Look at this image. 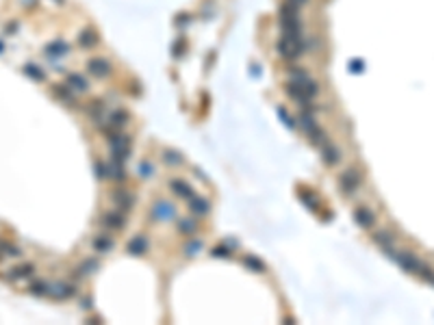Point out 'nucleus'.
<instances>
[{"mask_svg": "<svg viewBox=\"0 0 434 325\" xmlns=\"http://www.w3.org/2000/svg\"><path fill=\"white\" fill-rule=\"evenodd\" d=\"M304 50H306V41L302 39V35H284L280 39V55L289 59V61H295Z\"/></svg>", "mask_w": 434, "mask_h": 325, "instance_id": "f257e3e1", "label": "nucleus"}, {"mask_svg": "<svg viewBox=\"0 0 434 325\" xmlns=\"http://www.w3.org/2000/svg\"><path fill=\"white\" fill-rule=\"evenodd\" d=\"M360 185H362V174L356 167H349L339 176V189L346 195H354L360 189Z\"/></svg>", "mask_w": 434, "mask_h": 325, "instance_id": "f03ea898", "label": "nucleus"}, {"mask_svg": "<svg viewBox=\"0 0 434 325\" xmlns=\"http://www.w3.org/2000/svg\"><path fill=\"white\" fill-rule=\"evenodd\" d=\"M100 226L109 232H120L126 226V215H124V210H109L100 217Z\"/></svg>", "mask_w": 434, "mask_h": 325, "instance_id": "7ed1b4c3", "label": "nucleus"}, {"mask_svg": "<svg viewBox=\"0 0 434 325\" xmlns=\"http://www.w3.org/2000/svg\"><path fill=\"white\" fill-rule=\"evenodd\" d=\"M395 258H397V262L402 264L406 271H410V273H419L421 271V267H424V262L415 256V254H410V252H402V254H395Z\"/></svg>", "mask_w": 434, "mask_h": 325, "instance_id": "20e7f679", "label": "nucleus"}, {"mask_svg": "<svg viewBox=\"0 0 434 325\" xmlns=\"http://www.w3.org/2000/svg\"><path fill=\"white\" fill-rule=\"evenodd\" d=\"M354 219L360 228H373V223H376V212L371 208H367V206H358V208L354 210Z\"/></svg>", "mask_w": 434, "mask_h": 325, "instance_id": "39448f33", "label": "nucleus"}, {"mask_svg": "<svg viewBox=\"0 0 434 325\" xmlns=\"http://www.w3.org/2000/svg\"><path fill=\"white\" fill-rule=\"evenodd\" d=\"M322 150V158H324V163L328 165V167H335V165H339V161H341V150L335 145V143H326V145H322L319 147Z\"/></svg>", "mask_w": 434, "mask_h": 325, "instance_id": "423d86ee", "label": "nucleus"}, {"mask_svg": "<svg viewBox=\"0 0 434 325\" xmlns=\"http://www.w3.org/2000/svg\"><path fill=\"white\" fill-rule=\"evenodd\" d=\"M76 293V288L72 284H68V282H57V284H50V293L55 299H68L72 297V295Z\"/></svg>", "mask_w": 434, "mask_h": 325, "instance_id": "0eeeda50", "label": "nucleus"}, {"mask_svg": "<svg viewBox=\"0 0 434 325\" xmlns=\"http://www.w3.org/2000/svg\"><path fill=\"white\" fill-rule=\"evenodd\" d=\"M89 72H91L93 76H98V78L109 76L111 74V63L106 61V59H93V61H89Z\"/></svg>", "mask_w": 434, "mask_h": 325, "instance_id": "6e6552de", "label": "nucleus"}, {"mask_svg": "<svg viewBox=\"0 0 434 325\" xmlns=\"http://www.w3.org/2000/svg\"><path fill=\"white\" fill-rule=\"evenodd\" d=\"M35 273V264H31V262H24V264H17V267H13L9 271V280H24V277H31Z\"/></svg>", "mask_w": 434, "mask_h": 325, "instance_id": "1a4fd4ad", "label": "nucleus"}, {"mask_svg": "<svg viewBox=\"0 0 434 325\" xmlns=\"http://www.w3.org/2000/svg\"><path fill=\"white\" fill-rule=\"evenodd\" d=\"M113 202L120 206L122 210H128L135 206V197L128 191H120V189H117V191H113Z\"/></svg>", "mask_w": 434, "mask_h": 325, "instance_id": "9d476101", "label": "nucleus"}, {"mask_svg": "<svg viewBox=\"0 0 434 325\" xmlns=\"http://www.w3.org/2000/svg\"><path fill=\"white\" fill-rule=\"evenodd\" d=\"M170 189L178 195V197H182V199H191V197H193V189L189 187L185 180H172Z\"/></svg>", "mask_w": 434, "mask_h": 325, "instance_id": "9b49d317", "label": "nucleus"}, {"mask_svg": "<svg viewBox=\"0 0 434 325\" xmlns=\"http://www.w3.org/2000/svg\"><path fill=\"white\" fill-rule=\"evenodd\" d=\"M148 247H150L148 239L139 234V236H135V239L128 243V252H130V254H135V256H144V254L148 252Z\"/></svg>", "mask_w": 434, "mask_h": 325, "instance_id": "f8f14e48", "label": "nucleus"}, {"mask_svg": "<svg viewBox=\"0 0 434 325\" xmlns=\"http://www.w3.org/2000/svg\"><path fill=\"white\" fill-rule=\"evenodd\" d=\"M189 210L195 212L198 217H204V215H209L211 204L206 202L204 197H191V202H189Z\"/></svg>", "mask_w": 434, "mask_h": 325, "instance_id": "ddd939ff", "label": "nucleus"}, {"mask_svg": "<svg viewBox=\"0 0 434 325\" xmlns=\"http://www.w3.org/2000/svg\"><path fill=\"white\" fill-rule=\"evenodd\" d=\"M68 85L72 87L74 91H79V93L89 89V80L85 78V76H81V74H70L68 76Z\"/></svg>", "mask_w": 434, "mask_h": 325, "instance_id": "4468645a", "label": "nucleus"}, {"mask_svg": "<svg viewBox=\"0 0 434 325\" xmlns=\"http://www.w3.org/2000/svg\"><path fill=\"white\" fill-rule=\"evenodd\" d=\"M111 247H113V236H109V234H98L96 239H93V250L100 254L109 252Z\"/></svg>", "mask_w": 434, "mask_h": 325, "instance_id": "2eb2a0df", "label": "nucleus"}, {"mask_svg": "<svg viewBox=\"0 0 434 325\" xmlns=\"http://www.w3.org/2000/svg\"><path fill=\"white\" fill-rule=\"evenodd\" d=\"M373 241L382 247L384 252H389V256H391V252H393V239L389 236V232H384V230H380V232H376L373 234Z\"/></svg>", "mask_w": 434, "mask_h": 325, "instance_id": "dca6fc26", "label": "nucleus"}, {"mask_svg": "<svg viewBox=\"0 0 434 325\" xmlns=\"http://www.w3.org/2000/svg\"><path fill=\"white\" fill-rule=\"evenodd\" d=\"M52 91H55V96L59 98V100H63V102H68V104H74L76 100H74V93L68 89V87H61V85H55L52 87Z\"/></svg>", "mask_w": 434, "mask_h": 325, "instance_id": "f3484780", "label": "nucleus"}, {"mask_svg": "<svg viewBox=\"0 0 434 325\" xmlns=\"http://www.w3.org/2000/svg\"><path fill=\"white\" fill-rule=\"evenodd\" d=\"M102 109H104V102H102V100H98V102H91V104L87 106V113H89L91 120L100 122V117H102Z\"/></svg>", "mask_w": 434, "mask_h": 325, "instance_id": "a211bd4d", "label": "nucleus"}, {"mask_svg": "<svg viewBox=\"0 0 434 325\" xmlns=\"http://www.w3.org/2000/svg\"><path fill=\"white\" fill-rule=\"evenodd\" d=\"M20 250H17L15 245H11V243H7V241H0V256H11V258H17L20 256Z\"/></svg>", "mask_w": 434, "mask_h": 325, "instance_id": "6ab92c4d", "label": "nucleus"}, {"mask_svg": "<svg viewBox=\"0 0 434 325\" xmlns=\"http://www.w3.org/2000/svg\"><path fill=\"white\" fill-rule=\"evenodd\" d=\"M28 291H31L33 295H48L50 293V284H48V282H44V280H39V282H33Z\"/></svg>", "mask_w": 434, "mask_h": 325, "instance_id": "aec40b11", "label": "nucleus"}, {"mask_svg": "<svg viewBox=\"0 0 434 325\" xmlns=\"http://www.w3.org/2000/svg\"><path fill=\"white\" fill-rule=\"evenodd\" d=\"M128 120H130V117H128L126 111H113V113H111V124H113V126H124Z\"/></svg>", "mask_w": 434, "mask_h": 325, "instance_id": "412c9836", "label": "nucleus"}, {"mask_svg": "<svg viewBox=\"0 0 434 325\" xmlns=\"http://www.w3.org/2000/svg\"><path fill=\"white\" fill-rule=\"evenodd\" d=\"M65 52H68V46H65L63 41H57V44H50L48 48H46V55H50V57L65 55Z\"/></svg>", "mask_w": 434, "mask_h": 325, "instance_id": "4be33fe9", "label": "nucleus"}, {"mask_svg": "<svg viewBox=\"0 0 434 325\" xmlns=\"http://www.w3.org/2000/svg\"><path fill=\"white\" fill-rule=\"evenodd\" d=\"M98 269V260L96 258H89V260H85V262L81 264V275H89V273H93V271Z\"/></svg>", "mask_w": 434, "mask_h": 325, "instance_id": "5701e85b", "label": "nucleus"}, {"mask_svg": "<svg viewBox=\"0 0 434 325\" xmlns=\"http://www.w3.org/2000/svg\"><path fill=\"white\" fill-rule=\"evenodd\" d=\"M243 264H248V267L257 269V273H263V271H265V264L260 262L259 258H254V256H246V258H243Z\"/></svg>", "mask_w": 434, "mask_h": 325, "instance_id": "b1692460", "label": "nucleus"}, {"mask_svg": "<svg viewBox=\"0 0 434 325\" xmlns=\"http://www.w3.org/2000/svg\"><path fill=\"white\" fill-rule=\"evenodd\" d=\"M178 230H180V232H193V230H195V221H180V223H178Z\"/></svg>", "mask_w": 434, "mask_h": 325, "instance_id": "393cba45", "label": "nucleus"}, {"mask_svg": "<svg viewBox=\"0 0 434 325\" xmlns=\"http://www.w3.org/2000/svg\"><path fill=\"white\" fill-rule=\"evenodd\" d=\"M213 256H222V258H226V256H230V254H228V250H226V247H215V250H213Z\"/></svg>", "mask_w": 434, "mask_h": 325, "instance_id": "a878e982", "label": "nucleus"}, {"mask_svg": "<svg viewBox=\"0 0 434 325\" xmlns=\"http://www.w3.org/2000/svg\"><path fill=\"white\" fill-rule=\"evenodd\" d=\"M432 282H434V277H432Z\"/></svg>", "mask_w": 434, "mask_h": 325, "instance_id": "bb28decb", "label": "nucleus"}]
</instances>
